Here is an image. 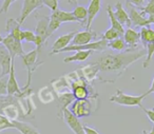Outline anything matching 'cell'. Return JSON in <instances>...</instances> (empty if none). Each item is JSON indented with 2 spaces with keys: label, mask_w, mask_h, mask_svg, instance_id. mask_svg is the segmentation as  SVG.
Wrapping results in <instances>:
<instances>
[{
  "label": "cell",
  "mask_w": 154,
  "mask_h": 134,
  "mask_svg": "<svg viewBox=\"0 0 154 134\" xmlns=\"http://www.w3.org/2000/svg\"><path fill=\"white\" fill-rule=\"evenodd\" d=\"M145 56L146 49L139 47L137 49H128L122 53L105 51L92 64L98 67L99 74L103 73L114 75V80L116 81V79L122 76L129 67Z\"/></svg>",
  "instance_id": "obj_1"
},
{
  "label": "cell",
  "mask_w": 154,
  "mask_h": 134,
  "mask_svg": "<svg viewBox=\"0 0 154 134\" xmlns=\"http://www.w3.org/2000/svg\"><path fill=\"white\" fill-rule=\"evenodd\" d=\"M148 96L147 92L141 95H129L126 94L122 90H116V92L110 97V101L113 104H119V106L125 107H139L143 109V100Z\"/></svg>",
  "instance_id": "obj_2"
},
{
  "label": "cell",
  "mask_w": 154,
  "mask_h": 134,
  "mask_svg": "<svg viewBox=\"0 0 154 134\" xmlns=\"http://www.w3.org/2000/svg\"><path fill=\"white\" fill-rule=\"evenodd\" d=\"M98 107V98H93V99H86V100H75L71 104L70 111L74 116L77 118H82V117H88L95 112Z\"/></svg>",
  "instance_id": "obj_3"
},
{
  "label": "cell",
  "mask_w": 154,
  "mask_h": 134,
  "mask_svg": "<svg viewBox=\"0 0 154 134\" xmlns=\"http://www.w3.org/2000/svg\"><path fill=\"white\" fill-rule=\"evenodd\" d=\"M38 52L36 49L32 50V51L28 52L24 55L21 56L22 62H23L24 67L26 69V72H28V78H26V83L23 86L22 88V91H26L29 90L31 83H32V77H33V73L39 68L42 64H45V61H40L38 60Z\"/></svg>",
  "instance_id": "obj_4"
},
{
  "label": "cell",
  "mask_w": 154,
  "mask_h": 134,
  "mask_svg": "<svg viewBox=\"0 0 154 134\" xmlns=\"http://www.w3.org/2000/svg\"><path fill=\"white\" fill-rule=\"evenodd\" d=\"M37 18V23L36 26H35V35L36 36H39L40 38L43 39L45 43L47 45L49 38L52 36L51 33H50L49 30V23H50V17L49 16H45V15H39L37 14L36 15Z\"/></svg>",
  "instance_id": "obj_5"
},
{
  "label": "cell",
  "mask_w": 154,
  "mask_h": 134,
  "mask_svg": "<svg viewBox=\"0 0 154 134\" xmlns=\"http://www.w3.org/2000/svg\"><path fill=\"white\" fill-rule=\"evenodd\" d=\"M43 7V0H23L22 1V9L20 16L18 17L17 21L20 26L23 24L26 18L31 15L34 11L38 10L39 8Z\"/></svg>",
  "instance_id": "obj_6"
},
{
  "label": "cell",
  "mask_w": 154,
  "mask_h": 134,
  "mask_svg": "<svg viewBox=\"0 0 154 134\" xmlns=\"http://www.w3.org/2000/svg\"><path fill=\"white\" fill-rule=\"evenodd\" d=\"M2 45H5L7 48V50L9 51L10 55L12 56L13 59H15L16 56H20L26 54V52L23 51V48H22L21 41H18L14 38L13 36L8 34L5 37H3L2 40Z\"/></svg>",
  "instance_id": "obj_7"
},
{
  "label": "cell",
  "mask_w": 154,
  "mask_h": 134,
  "mask_svg": "<svg viewBox=\"0 0 154 134\" xmlns=\"http://www.w3.org/2000/svg\"><path fill=\"white\" fill-rule=\"evenodd\" d=\"M61 119H63L64 123H66L69 128L73 131L74 134H85L84 131V125L79 121V119L77 118L76 116L71 113V111L69 109H66V110L62 112L61 114Z\"/></svg>",
  "instance_id": "obj_8"
},
{
  "label": "cell",
  "mask_w": 154,
  "mask_h": 134,
  "mask_svg": "<svg viewBox=\"0 0 154 134\" xmlns=\"http://www.w3.org/2000/svg\"><path fill=\"white\" fill-rule=\"evenodd\" d=\"M78 31L75 30L72 31V32H69L64 35H61L59 36L55 41H54L53 45H52V51L50 52V55H55V54H58V52L63 50L64 48L69 47V45L72 43L73 38L75 37V35L77 34Z\"/></svg>",
  "instance_id": "obj_9"
},
{
  "label": "cell",
  "mask_w": 154,
  "mask_h": 134,
  "mask_svg": "<svg viewBox=\"0 0 154 134\" xmlns=\"http://www.w3.org/2000/svg\"><path fill=\"white\" fill-rule=\"evenodd\" d=\"M127 7L130 8V12H129V18H130L131 26H135V28H145V26H150L149 22H148V17L143 15L139 10H137L135 7L129 5L126 1Z\"/></svg>",
  "instance_id": "obj_10"
},
{
  "label": "cell",
  "mask_w": 154,
  "mask_h": 134,
  "mask_svg": "<svg viewBox=\"0 0 154 134\" xmlns=\"http://www.w3.org/2000/svg\"><path fill=\"white\" fill-rule=\"evenodd\" d=\"M79 72H80V74H82V78L88 83H90V85H92L95 80H99V83H100L99 69L96 64H92V62L82 67V68L79 69Z\"/></svg>",
  "instance_id": "obj_11"
},
{
  "label": "cell",
  "mask_w": 154,
  "mask_h": 134,
  "mask_svg": "<svg viewBox=\"0 0 154 134\" xmlns=\"http://www.w3.org/2000/svg\"><path fill=\"white\" fill-rule=\"evenodd\" d=\"M14 59L10 55L9 51L5 45H0V69H1V74L0 78H5V76H9L10 71H11V66Z\"/></svg>",
  "instance_id": "obj_12"
},
{
  "label": "cell",
  "mask_w": 154,
  "mask_h": 134,
  "mask_svg": "<svg viewBox=\"0 0 154 134\" xmlns=\"http://www.w3.org/2000/svg\"><path fill=\"white\" fill-rule=\"evenodd\" d=\"M99 38V35L95 31H82V32H77L75 37L73 38L71 45H86L92 42L93 39Z\"/></svg>",
  "instance_id": "obj_13"
},
{
  "label": "cell",
  "mask_w": 154,
  "mask_h": 134,
  "mask_svg": "<svg viewBox=\"0 0 154 134\" xmlns=\"http://www.w3.org/2000/svg\"><path fill=\"white\" fill-rule=\"evenodd\" d=\"M22 89L18 86L17 78L15 74V64L12 62L11 71H10L9 77H8V95L9 96H16L22 93Z\"/></svg>",
  "instance_id": "obj_14"
},
{
  "label": "cell",
  "mask_w": 154,
  "mask_h": 134,
  "mask_svg": "<svg viewBox=\"0 0 154 134\" xmlns=\"http://www.w3.org/2000/svg\"><path fill=\"white\" fill-rule=\"evenodd\" d=\"M100 9H101V1L100 0H91L90 3H89L88 9H87L88 16H87L86 31L91 30V26H92L93 21H94V19L96 18V16L98 15Z\"/></svg>",
  "instance_id": "obj_15"
},
{
  "label": "cell",
  "mask_w": 154,
  "mask_h": 134,
  "mask_svg": "<svg viewBox=\"0 0 154 134\" xmlns=\"http://www.w3.org/2000/svg\"><path fill=\"white\" fill-rule=\"evenodd\" d=\"M125 42L127 45L128 49H137L140 43V37H139V32L134 30L133 28H128L125 31V34L122 36Z\"/></svg>",
  "instance_id": "obj_16"
},
{
  "label": "cell",
  "mask_w": 154,
  "mask_h": 134,
  "mask_svg": "<svg viewBox=\"0 0 154 134\" xmlns=\"http://www.w3.org/2000/svg\"><path fill=\"white\" fill-rule=\"evenodd\" d=\"M114 15H115L116 19L119 21V23L122 24V26H126L127 29L131 28V21L130 18H129V14L128 12L125 10L124 5H122V1H117L114 5Z\"/></svg>",
  "instance_id": "obj_17"
},
{
  "label": "cell",
  "mask_w": 154,
  "mask_h": 134,
  "mask_svg": "<svg viewBox=\"0 0 154 134\" xmlns=\"http://www.w3.org/2000/svg\"><path fill=\"white\" fill-rule=\"evenodd\" d=\"M5 31L9 35L13 36L16 40L22 42V32H23V30L21 29V26L18 23L17 19L9 18L7 20V24H5Z\"/></svg>",
  "instance_id": "obj_18"
},
{
  "label": "cell",
  "mask_w": 154,
  "mask_h": 134,
  "mask_svg": "<svg viewBox=\"0 0 154 134\" xmlns=\"http://www.w3.org/2000/svg\"><path fill=\"white\" fill-rule=\"evenodd\" d=\"M58 100V117H61V114L66 109H68V106H71L73 102L75 101L74 95L72 92H68V93L60 94V95L56 96Z\"/></svg>",
  "instance_id": "obj_19"
},
{
  "label": "cell",
  "mask_w": 154,
  "mask_h": 134,
  "mask_svg": "<svg viewBox=\"0 0 154 134\" xmlns=\"http://www.w3.org/2000/svg\"><path fill=\"white\" fill-rule=\"evenodd\" d=\"M106 12H107V15H108V17H109V22H110V24H111L110 28L113 29V30H115L116 32L119 34V36L122 37L126 30H125L124 26L119 23V21L116 19L115 15H114V11H113V9H112L111 5H107V8H106Z\"/></svg>",
  "instance_id": "obj_20"
},
{
  "label": "cell",
  "mask_w": 154,
  "mask_h": 134,
  "mask_svg": "<svg viewBox=\"0 0 154 134\" xmlns=\"http://www.w3.org/2000/svg\"><path fill=\"white\" fill-rule=\"evenodd\" d=\"M50 18H53V19L57 20V21H59L61 24L66 23V22H77V20L75 19V17L73 16L72 12H66L60 9L53 12V13L50 15Z\"/></svg>",
  "instance_id": "obj_21"
},
{
  "label": "cell",
  "mask_w": 154,
  "mask_h": 134,
  "mask_svg": "<svg viewBox=\"0 0 154 134\" xmlns=\"http://www.w3.org/2000/svg\"><path fill=\"white\" fill-rule=\"evenodd\" d=\"M93 52L91 51H78L75 52L73 55L63 58L64 64H72V62H82L86 61L89 57H91Z\"/></svg>",
  "instance_id": "obj_22"
},
{
  "label": "cell",
  "mask_w": 154,
  "mask_h": 134,
  "mask_svg": "<svg viewBox=\"0 0 154 134\" xmlns=\"http://www.w3.org/2000/svg\"><path fill=\"white\" fill-rule=\"evenodd\" d=\"M14 127L16 130L20 132L21 134H41L40 132L37 130V128H35L33 125L26 121H21V120H16L13 121Z\"/></svg>",
  "instance_id": "obj_23"
},
{
  "label": "cell",
  "mask_w": 154,
  "mask_h": 134,
  "mask_svg": "<svg viewBox=\"0 0 154 134\" xmlns=\"http://www.w3.org/2000/svg\"><path fill=\"white\" fill-rule=\"evenodd\" d=\"M139 37L141 45L146 48L149 43H154V30L150 26L141 28L139 31Z\"/></svg>",
  "instance_id": "obj_24"
},
{
  "label": "cell",
  "mask_w": 154,
  "mask_h": 134,
  "mask_svg": "<svg viewBox=\"0 0 154 134\" xmlns=\"http://www.w3.org/2000/svg\"><path fill=\"white\" fill-rule=\"evenodd\" d=\"M73 16L75 17V19L77 20V23L79 24L80 26L86 29L87 26V16H88V12L87 9L82 5H78L76 7L72 12Z\"/></svg>",
  "instance_id": "obj_25"
},
{
  "label": "cell",
  "mask_w": 154,
  "mask_h": 134,
  "mask_svg": "<svg viewBox=\"0 0 154 134\" xmlns=\"http://www.w3.org/2000/svg\"><path fill=\"white\" fill-rule=\"evenodd\" d=\"M108 49H111L112 51L116 52V53H122V52H125L126 50H128V48H127L124 38L118 37V38L108 42Z\"/></svg>",
  "instance_id": "obj_26"
},
{
  "label": "cell",
  "mask_w": 154,
  "mask_h": 134,
  "mask_svg": "<svg viewBox=\"0 0 154 134\" xmlns=\"http://www.w3.org/2000/svg\"><path fill=\"white\" fill-rule=\"evenodd\" d=\"M38 96L39 99H40L41 102L43 104H50L52 102L54 99H55V95H54V91L50 90L48 87L41 88L38 92Z\"/></svg>",
  "instance_id": "obj_27"
},
{
  "label": "cell",
  "mask_w": 154,
  "mask_h": 134,
  "mask_svg": "<svg viewBox=\"0 0 154 134\" xmlns=\"http://www.w3.org/2000/svg\"><path fill=\"white\" fill-rule=\"evenodd\" d=\"M137 10L143 13V15H145L146 17L148 16H151L154 14V0H149L146 2V5L143 7H140V8H136Z\"/></svg>",
  "instance_id": "obj_28"
},
{
  "label": "cell",
  "mask_w": 154,
  "mask_h": 134,
  "mask_svg": "<svg viewBox=\"0 0 154 134\" xmlns=\"http://www.w3.org/2000/svg\"><path fill=\"white\" fill-rule=\"evenodd\" d=\"M146 49V59L143 61V69H147L150 64V61H151L152 57H153V54H154V43H149L147 47L145 48Z\"/></svg>",
  "instance_id": "obj_29"
},
{
  "label": "cell",
  "mask_w": 154,
  "mask_h": 134,
  "mask_svg": "<svg viewBox=\"0 0 154 134\" xmlns=\"http://www.w3.org/2000/svg\"><path fill=\"white\" fill-rule=\"evenodd\" d=\"M8 129H15L13 121H11L8 117L0 113V133Z\"/></svg>",
  "instance_id": "obj_30"
},
{
  "label": "cell",
  "mask_w": 154,
  "mask_h": 134,
  "mask_svg": "<svg viewBox=\"0 0 154 134\" xmlns=\"http://www.w3.org/2000/svg\"><path fill=\"white\" fill-rule=\"evenodd\" d=\"M118 37H120L119 34H118L115 30H113V29H111V28H109L108 30H106V32L103 33V34H101V39L108 41V42H110V41L118 38Z\"/></svg>",
  "instance_id": "obj_31"
},
{
  "label": "cell",
  "mask_w": 154,
  "mask_h": 134,
  "mask_svg": "<svg viewBox=\"0 0 154 134\" xmlns=\"http://www.w3.org/2000/svg\"><path fill=\"white\" fill-rule=\"evenodd\" d=\"M35 38H36V35L33 30H23L22 32V41H26V42H35Z\"/></svg>",
  "instance_id": "obj_32"
},
{
  "label": "cell",
  "mask_w": 154,
  "mask_h": 134,
  "mask_svg": "<svg viewBox=\"0 0 154 134\" xmlns=\"http://www.w3.org/2000/svg\"><path fill=\"white\" fill-rule=\"evenodd\" d=\"M58 3H59V1H57V0H43V5L49 8L52 13L58 10Z\"/></svg>",
  "instance_id": "obj_33"
},
{
  "label": "cell",
  "mask_w": 154,
  "mask_h": 134,
  "mask_svg": "<svg viewBox=\"0 0 154 134\" xmlns=\"http://www.w3.org/2000/svg\"><path fill=\"white\" fill-rule=\"evenodd\" d=\"M8 96V79L0 78V97Z\"/></svg>",
  "instance_id": "obj_34"
},
{
  "label": "cell",
  "mask_w": 154,
  "mask_h": 134,
  "mask_svg": "<svg viewBox=\"0 0 154 134\" xmlns=\"http://www.w3.org/2000/svg\"><path fill=\"white\" fill-rule=\"evenodd\" d=\"M14 2H15L14 0H5V1H2L1 2L2 5H1V8H0V14H7L9 12L11 5Z\"/></svg>",
  "instance_id": "obj_35"
},
{
  "label": "cell",
  "mask_w": 154,
  "mask_h": 134,
  "mask_svg": "<svg viewBox=\"0 0 154 134\" xmlns=\"http://www.w3.org/2000/svg\"><path fill=\"white\" fill-rule=\"evenodd\" d=\"M143 112L146 113L147 117L149 118V120L151 121V123H153V126H154V108H152V109L143 108Z\"/></svg>",
  "instance_id": "obj_36"
},
{
  "label": "cell",
  "mask_w": 154,
  "mask_h": 134,
  "mask_svg": "<svg viewBox=\"0 0 154 134\" xmlns=\"http://www.w3.org/2000/svg\"><path fill=\"white\" fill-rule=\"evenodd\" d=\"M84 131L85 134H100L97 129H95L93 127H89L87 125H84Z\"/></svg>",
  "instance_id": "obj_37"
},
{
  "label": "cell",
  "mask_w": 154,
  "mask_h": 134,
  "mask_svg": "<svg viewBox=\"0 0 154 134\" xmlns=\"http://www.w3.org/2000/svg\"><path fill=\"white\" fill-rule=\"evenodd\" d=\"M151 93H154V77H153V79H152V83H151V86H150L149 90L147 91L148 95H149V94H151Z\"/></svg>",
  "instance_id": "obj_38"
},
{
  "label": "cell",
  "mask_w": 154,
  "mask_h": 134,
  "mask_svg": "<svg viewBox=\"0 0 154 134\" xmlns=\"http://www.w3.org/2000/svg\"><path fill=\"white\" fill-rule=\"evenodd\" d=\"M148 22H149V26H151V24L154 26V14L151 16H148Z\"/></svg>",
  "instance_id": "obj_39"
},
{
  "label": "cell",
  "mask_w": 154,
  "mask_h": 134,
  "mask_svg": "<svg viewBox=\"0 0 154 134\" xmlns=\"http://www.w3.org/2000/svg\"><path fill=\"white\" fill-rule=\"evenodd\" d=\"M140 134H154V126L152 127V129L150 131H147V130H143Z\"/></svg>",
  "instance_id": "obj_40"
},
{
  "label": "cell",
  "mask_w": 154,
  "mask_h": 134,
  "mask_svg": "<svg viewBox=\"0 0 154 134\" xmlns=\"http://www.w3.org/2000/svg\"><path fill=\"white\" fill-rule=\"evenodd\" d=\"M2 40H3V37L1 36V33H0V45H2Z\"/></svg>",
  "instance_id": "obj_41"
},
{
  "label": "cell",
  "mask_w": 154,
  "mask_h": 134,
  "mask_svg": "<svg viewBox=\"0 0 154 134\" xmlns=\"http://www.w3.org/2000/svg\"><path fill=\"white\" fill-rule=\"evenodd\" d=\"M153 30H154V29H153Z\"/></svg>",
  "instance_id": "obj_42"
}]
</instances>
